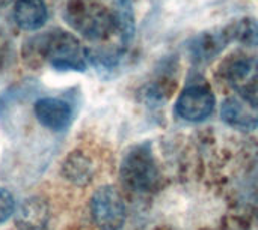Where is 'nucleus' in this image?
<instances>
[{
    "label": "nucleus",
    "instance_id": "1",
    "mask_svg": "<svg viewBox=\"0 0 258 230\" xmlns=\"http://www.w3.org/2000/svg\"><path fill=\"white\" fill-rule=\"evenodd\" d=\"M67 24L91 42H104L118 36L113 9L98 0H68L63 9Z\"/></svg>",
    "mask_w": 258,
    "mask_h": 230
},
{
    "label": "nucleus",
    "instance_id": "2",
    "mask_svg": "<svg viewBox=\"0 0 258 230\" xmlns=\"http://www.w3.org/2000/svg\"><path fill=\"white\" fill-rule=\"evenodd\" d=\"M32 53L57 71L85 72L88 62V48L70 32L51 30L33 39Z\"/></svg>",
    "mask_w": 258,
    "mask_h": 230
},
{
    "label": "nucleus",
    "instance_id": "3",
    "mask_svg": "<svg viewBox=\"0 0 258 230\" xmlns=\"http://www.w3.org/2000/svg\"><path fill=\"white\" fill-rule=\"evenodd\" d=\"M119 178L124 188L136 194H147L157 190L162 176L150 142L138 143L124 154L119 166Z\"/></svg>",
    "mask_w": 258,
    "mask_h": 230
},
{
    "label": "nucleus",
    "instance_id": "4",
    "mask_svg": "<svg viewBox=\"0 0 258 230\" xmlns=\"http://www.w3.org/2000/svg\"><path fill=\"white\" fill-rule=\"evenodd\" d=\"M92 223L98 230H121L127 220V209L121 193L104 185L95 190L89 203Z\"/></svg>",
    "mask_w": 258,
    "mask_h": 230
},
{
    "label": "nucleus",
    "instance_id": "5",
    "mask_svg": "<svg viewBox=\"0 0 258 230\" xmlns=\"http://www.w3.org/2000/svg\"><path fill=\"white\" fill-rule=\"evenodd\" d=\"M221 74L237 93L258 98V59L243 54L230 56L221 65Z\"/></svg>",
    "mask_w": 258,
    "mask_h": 230
},
{
    "label": "nucleus",
    "instance_id": "6",
    "mask_svg": "<svg viewBox=\"0 0 258 230\" xmlns=\"http://www.w3.org/2000/svg\"><path fill=\"white\" fill-rule=\"evenodd\" d=\"M215 105L216 99L210 87L204 84H192L180 93L175 102V113L184 121L203 122L210 118Z\"/></svg>",
    "mask_w": 258,
    "mask_h": 230
},
{
    "label": "nucleus",
    "instance_id": "7",
    "mask_svg": "<svg viewBox=\"0 0 258 230\" xmlns=\"http://www.w3.org/2000/svg\"><path fill=\"white\" fill-rule=\"evenodd\" d=\"M221 118L234 130H255L258 127V98L240 93L227 98L221 108Z\"/></svg>",
    "mask_w": 258,
    "mask_h": 230
},
{
    "label": "nucleus",
    "instance_id": "8",
    "mask_svg": "<svg viewBox=\"0 0 258 230\" xmlns=\"http://www.w3.org/2000/svg\"><path fill=\"white\" fill-rule=\"evenodd\" d=\"M36 121L50 131H65L73 122V107L68 101L53 96L39 98L33 105Z\"/></svg>",
    "mask_w": 258,
    "mask_h": 230
},
{
    "label": "nucleus",
    "instance_id": "9",
    "mask_svg": "<svg viewBox=\"0 0 258 230\" xmlns=\"http://www.w3.org/2000/svg\"><path fill=\"white\" fill-rule=\"evenodd\" d=\"M48 220V203L38 196L24 199L14 212L15 227L18 230H45Z\"/></svg>",
    "mask_w": 258,
    "mask_h": 230
},
{
    "label": "nucleus",
    "instance_id": "10",
    "mask_svg": "<svg viewBox=\"0 0 258 230\" xmlns=\"http://www.w3.org/2000/svg\"><path fill=\"white\" fill-rule=\"evenodd\" d=\"M231 41H230V36H228L225 27L201 32L200 35H197L192 39V42L189 45L190 56L198 63L210 62L212 59L219 56L222 53V50Z\"/></svg>",
    "mask_w": 258,
    "mask_h": 230
},
{
    "label": "nucleus",
    "instance_id": "11",
    "mask_svg": "<svg viewBox=\"0 0 258 230\" xmlns=\"http://www.w3.org/2000/svg\"><path fill=\"white\" fill-rule=\"evenodd\" d=\"M12 15L21 30L35 32L45 26L48 8L44 0H15Z\"/></svg>",
    "mask_w": 258,
    "mask_h": 230
},
{
    "label": "nucleus",
    "instance_id": "12",
    "mask_svg": "<svg viewBox=\"0 0 258 230\" xmlns=\"http://www.w3.org/2000/svg\"><path fill=\"white\" fill-rule=\"evenodd\" d=\"M62 176L76 187H86L91 184L95 169L92 160L82 151H73L67 155L60 167Z\"/></svg>",
    "mask_w": 258,
    "mask_h": 230
},
{
    "label": "nucleus",
    "instance_id": "13",
    "mask_svg": "<svg viewBox=\"0 0 258 230\" xmlns=\"http://www.w3.org/2000/svg\"><path fill=\"white\" fill-rule=\"evenodd\" d=\"M230 41L239 42L246 47L258 45V21L254 18H240L225 26Z\"/></svg>",
    "mask_w": 258,
    "mask_h": 230
},
{
    "label": "nucleus",
    "instance_id": "14",
    "mask_svg": "<svg viewBox=\"0 0 258 230\" xmlns=\"http://www.w3.org/2000/svg\"><path fill=\"white\" fill-rule=\"evenodd\" d=\"M15 200L11 191L0 187V224L6 223L15 212Z\"/></svg>",
    "mask_w": 258,
    "mask_h": 230
},
{
    "label": "nucleus",
    "instance_id": "15",
    "mask_svg": "<svg viewBox=\"0 0 258 230\" xmlns=\"http://www.w3.org/2000/svg\"><path fill=\"white\" fill-rule=\"evenodd\" d=\"M14 0H0V9H5V8H8L11 3H12Z\"/></svg>",
    "mask_w": 258,
    "mask_h": 230
}]
</instances>
